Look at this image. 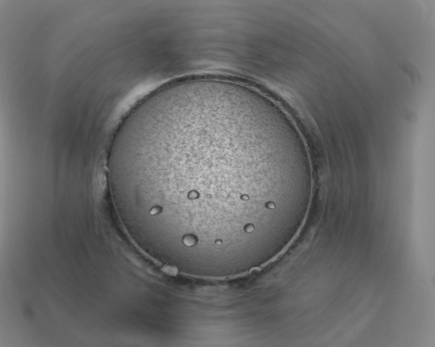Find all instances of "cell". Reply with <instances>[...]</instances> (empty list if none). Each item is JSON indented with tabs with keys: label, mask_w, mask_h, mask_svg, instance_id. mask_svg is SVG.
Here are the masks:
<instances>
[{
	"label": "cell",
	"mask_w": 435,
	"mask_h": 347,
	"mask_svg": "<svg viewBox=\"0 0 435 347\" xmlns=\"http://www.w3.org/2000/svg\"><path fill=\"white\" fill-rule=\"evenodd\" d=\"M267 123L248 104L212 92L163 89L126 116L109 158L112 190L153 233L170 240L225 239L248 224L244 208Z\"/></svg>",
	"instance_id": "obj_1"
}]
</instances>
